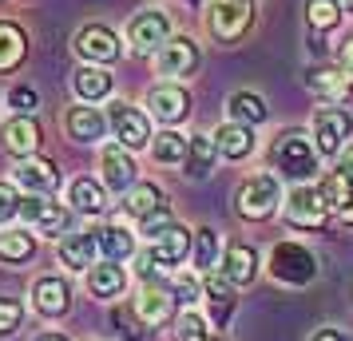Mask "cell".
<instances>
[{
	"label": "cell",
	"mask_w": 353,
	"mask_h": 341,
	"mask_svg": "<svg viewBox=\"0 0 353 341\" xmlns=\"http://www.w3.org/2000/svg\"><path fill=\"white\" fill-rule=\"evenodd\" d=\"M199 298V282L191 274H179V290H175V302H194Z\"/></svg>",
	"instance_id": "44"
},
{
	"label": "cell",
	"mask_w": 353,
	"mask_h": 341,
	"mask_svg": "<svg viewBox=\"0 0 353 341\" xmlns=\"http://www.w3.org/2000/svg\"><path fill=\"white\" fill-rule=\"evenodd\" d=\"M96 250H99V234L96 230H88V234H72L60 242V262H64L68 270H88L92 262H96Z\"/></svg>",
	"instance_id": "20"
},
{
	"label": "cell",
	"mask_w": 353,
	"mask_h": 341,
	"mask_svg": "<svg viewBox=\"0 0 353 341\" xmlns=\"http://www.w3.org/2000/svg\"><path fill=\"white\" fill-rule=\"evenodd\" d=\"M337 56H341V68L353 76V36H345V40H341V52H337Z\"/></svg>",
	"instance_id": "45"
},
{
	"label": "cell",
	"mask_w": 353,
	"mask_h": 341,
	"mask_svg": "<svg viewBox=\"0 0 353 341\" xmlns=\"http://www.w3.org/2000/svg\"><path fill=\"white\" fill-rule=\"evenodd\" d=\"M159 207H163V191L155 187V183H139V187L131 191V198H128V211L139 214V218L151 214V211H159Z\"/></svg>",
	"instance_id": "36"
},
{
	"label": "cell",
	"mask_w": 353,
	"mask_h": 341,
	"mask_svg": "<svg viewBox=\"0 0 353 341\" xmlns=\"http://www.w3.org/2000/svg\"><path fill=\"white\" fill-rule=\"evenodd\" d=\"M96 234H99V250L108 254V262H123L135 254V242H131V234L123 227H103Z\"/></svg>",
	"instance_id": "31"
},
{
	"label": "cell",
	"mask_w": 353,
	"mask_h": 341,
	"mask_svg": "<svg viewBox=\"0 0 353 341\" xmlns=\"http://www.w3.org/2000/svg\"><path fill=\"white\" fill-rule=\"evenodd\" d=\"M32 250H36V242L28 230H4L0 234V258L4 262H28Z\"/></svg>",
	"instance_id": "33"
},
{
	"label": "cell",
	"mask_w": 353,
	"mask_h": 341,
	"mask_svg": "<svg viewBox=\"0 0 353 341\" xmlns=\"http://www.w3.org/2000/svg\"><path fill=\"white\" fill-rule=\"evenodd\" d=\"M40 341H68V338H60V333H44Z\"/></svg>",
	"instance_id": "49"
},
{
	"label": "cell",
	"mask_w": 353,
	"mask_h": 341,
	"mask_svg": "<svg viewBox=\"0 0 353 341\" xmlns=\"http://www.w3.org/2000/svg\"><path fill=\"white\" fill-rule=\"evenodd\" d=\"M0 139H4V147H8L12 155L28 159V155H32L36 147H40V127H36V119H32V115H17L12 123H4Z\"/></svg>",
	"instance_id": "18"
},
{
	"label": "cell",
	"mask_w": 353,
	"mask_h": 341,
	"mask_svg": "<svg viewBox=\"0 0 353 341\" xmlns=\"http://www.w3.org/2000/svg\"><path fill=\"white\" fill-rule=\"evenodd\" d=\"M341 17V8H337V0H305V20H310V28H318V32H330Z\"/></svg>",
	"instance_id": "35"
},
{
	"label": "cell",
	"mask_w": 353,
	"mask_h": 341,
	"mask_svg": "<svg viewBox=\"0 0 353 341\" xmlns=\"http://www.w3.org/2000/svg\"><path fill=\"white\" fill-rule=\"evenodd\" d=\"M175 341H210V329L207 322L194 313V309H187V313H179L175 318V333H171Z\"/></svg>",
	"instance_id": "37"
},
{
	"label": "cell",
	"mask_w": 353,
	"mask_h": 341,
	"mask_svg": "<svg viewBox=\"0 0 353 341\" xmlns=\"http://www.w3.org/2000/svg\"><path fill=\"white\" fill-rule=\"evenodd\" d=\"M12 214H20V195H17V187L0 183V223L12 218Z\"/></svg>",
	"instance_id": "42"
},
{
	"label": "cell",
	"mask_w": 353,
	"mask_h": 341,
	"mask_svg": "<svg viewBox=\"0 0 353 341\" xmlns=\"http://www.w3.org/2000/svg\"><path fill=\"white\" fill-rule=\"evenodd\" d=\"M99 167H103V187H108V191L123 195V191L135 187V163H131V155L123 151V143H108L103 147Z\"/></svg>",
	"instance_id": "7"
},
{
	"label": "cell",
	"mask_w": 353,
	"mask_h": 341,
	"mask_svg": "<svg viewBox=\"0 0 353 341\" xmlns=\"http://www.w3.org/2000/svg\"><path fill=\"white\" fill-rule=\"evenodd\" d=\"M76 52H80L83 60H92V64H112V60H119V40H115L112 28L88 24V28L76 36Z\"/></svg>",
	"instance_id": "11"
},
{
	"label": "cell",
	"mask_w": 353,
	"mask_h": 341,
	"mask_svg": "<svg viewBox=\"0 0 353 341\" xmlns=\"http://www.w3.org/2000/svg\"><path fill=\"white\" fill-rule=\"evenodd\" d=\"M108 92H112V76L99 64H88V68L76 72V96H80L83 103H96V99H103Z\"/></svg>",
	"instance_id": "28"
},
{
	"label": "cell",
	"mask_w": 353,
	"mask_h": 341,
	"mask_svg": "<svg viewBox=\"0 0 353 341\" xmlns=\"http://www.w3.org/2000/svg\"><path fill=\"white\" fill-rule=\"evenodd\" d=\"M214 258H219V234L210 227L194 230V262H199V270H210Z\"/></svg>",
	"instance_id": "38"
},
{
	"label": "cell",
	"mask_w": 353,
	"mask_h": 341,
	"mask_svg": "<svg viewBox=\"0 0 353 341\" xmlns=\"http://www.w3.org/2000/svg\"><path fill=\"white\" fill-rule=\"evenodd\" d=\"M8 103L17 107V115H32V112H36V103H40V96H36L32 87H12Z\"/></svg>",
	"instance_id": "41"
},
{
	"label": "cell",
	"mask_w": 353,
	"mask_h": 341,
	"mask_svg": "<svg viewBox=\"0 0 353 341\" xmlns=\"http://www.w3.org/2000/svg\"><path fill=\"white\" fill-rule=\"evenodd\" d=\"M112 131L123 139V147L128 151H135V147H147V139H151V127H147V115L143 112H135L131 103H112Z\"/></svg>",
	"instance_id": "8"
},
{
	"label": "cell",
	"mask_w": 353,
	"mask_h": 341,
	"mask_svg": "<svg viewBox=\"0 0 353 341\" xmlns=\"http://www.w3.org/2000/svg\"><path fill=\"white\" fill-rule=\"evenodd\" d=\"M88 286H92L96 298H115V293H123V286H128V274H123L119 262H99V266H92V274H88Z\"/></svg>",
	"instance_id": "25"
},
{
	"label": "cell",
	"mask_w": 353,
	"mask_h": 341,
	"mask_svg": "<svg viewBox=\"0 0 353 341\" xmlns=\"http://www.w3.org/2000/svg\"><path fill=\"white\" fill-rule=\"evenodd\" d=\"M32 306L44 313V318H60L68 306H72V290H68V282L60 278H40L32 286Z\"/></svg>",
	"instance_id": "16"
},
{
	"label": "cell",
	"mask_w": 353,
	"mask_h": 341,
	"mask_svg": "<svg viewBox=\"0 0 353 341\" xmlns=\"http://www.w3.org/2000/svg\"><path fill=\"white\" fill-rule=\"evenodd\" d=\"M214 155H219V147H214V139H207V135H194L191 143H187V175L191 179H203L210 167H214Z\"/></svg>",
	"instance_id": "29"
},
{
	"label": "cell",
	"mask_w": 353,
	"mask_h": 341,
	"mask_svg": "<svg viewBox=\"0 0 353 341\" xmlns=\"http://www.w3.org/2000/svg\"><path fill=\"white\" fill-rule=\"evenodd\" d=\"M282 203V183L278 175H254L239 187V214L242 218H270L274 207Z\"/></svg>",
	"instance_id": "3"
},
{
	"label": "cell",
	"mask_w": 353,
	"mask_h": 341,
	"mask_svg": "<svg viewBox=\"0 0 353 341\" xmlns=\"http://www.w3.org/2000/svg\"><path fill=\"white\" fill-rule=\"evenodd\" d=\"M223 274L234 282V286H250L258 274V254H254V246H246V242H230L226 246V254H223Z\"/></svg>",
	"instance_id": "17"
},
{
	"label": "cell",
	"mask_w": 353,
	"mask_h": 341,
	"mask_svg": "<svg viewBox=\"0 0 353 341\" xmlns=\"http://www.w3.org/2000/svg\"><path fill=\"white\" fill-rule=\"evenodd\" d=\"M318 191H321V198H325V207H330V211H337L345 223H353V183L345 179V175H337V171H334Z\"/></svg>",
	"instance_id": "24"
},
{
	"label": "cell",
	"mask_w": 353,
	"mask_h": 341,
	"mask_svg": "<svg viewBox=\"0 0 353 341\" xmlns=\"http://www.w3.org/2000/svg\"><path fill=\"white\" fill-rule=\"evenodd\" d=\"M314 341H345V333H341V329H318Z\"/></svg>",
	"instance_id": "47"
},
{
	"label": "cell",
	"mask_w": 353,
	"mask_h": 341,
	"mask_svg": "<svg viewBox=\"0 0 353 341\" xmlns=\"http://www.w3.org/2000/svg\"><path fill=\"white\" fill-rule=\"evenodd\" d=\"M103 131H108V119H103L96 107H72V112H68V135H72V139L96 143V139H103Z\"/></svg>",
	"instance_id": "22"
},
{
	"label": "cell",
	"mask_w": 353,
	"mask_h": 341,
	"mask_svg": "<svg viewBox=\"0 0 353 341\" xmlns=\"http://www.w3.org/2000/svg\"><path fill=\"white\" fill-rule=\"evenodd\" d=\"M171 227V214H167V207H159V211H151V214H143V234H159V230H167Z\"/></svg>",
	"instance_id": "43"
},
{
	"label": "cell",
	"mask_w": 353,
	"mask_h": 341,
	"mask_svg": "<svg viewBox=\"0 0 353 341\" xmlns=\"http://www.w3.org/2000/svg\"><path fill=\"white\" fill-rule=\"evenodd\" d=\"M214 147L223 151L226 159H246L254 151V135H250V127H242V123H226L214 135Z\"/></svg>",
	"instance_id": "27"
},
{
	"label": "cell",
	"mask_w": 353,
	"mask_h": 341,
	"mask_svg": "<svg viewBox=\"0 0 353 341\" xmlns=\"http://www.w3.org/2000/svg\"><path fill=\"white\" fill-rule=\"evenodd\" d=\"M207 24L219 40L234 44V40H242V32L254 24V8H250V0H219V4L210 8Z\"/></svg>",
	"instance_id": "4"
},
{
	"label": "cell",
	"mask_w": 353,
	"mask_h": 341,
	"mask_svg": "<svg viewBox=\"0 0 353 341\" xmlns=\"http://www.w3.org/2000/svg\"><path fill=\"white\" fill-rule=\"evenodd\" d=\"M337 8H345V12H353V0H337Z\"/></svg>",
	"instance_id": "48"
},
{
	"label": "cell",
	"mask_w": 353,
	"mask_h": 341,
	"mask_svg": "<svg viewBox=\"0 0 353 341\" xmlns=\"http://www.w3.org/2000/svg\"><path fill=\"white\" fill-rule=\"evenodd\" d=\"M337 175H345V179L353 183V147L341 155V159H337Z\"/></svg>",
	"instance_id": "46"
},
{
	"label": "cell",
	"mask_w": 353,
	"mask_h": 341,
	"mask_svg": "<svg viewBox=\"0 0 353 341\" xmlns=\"http://www.w3.org/2000/svg\"><path fill=\"white\" fill-rule=\"evenodd\" d=\"M24 32H20L17 24H0V72H8V68H17L24 60Z\"/></svg>",
	"instance_id": "32"
},
{
	"label": "cell",
	"mask_w": 353,
	"mask_h": 341,
	"mask_svg": "<svg viewBox=\"0 0 353 341\" xmlns=\"http://www.w3.org/2000/svg\"><path fill=\"white\" fill-rule=\"evenodd\" d=\"M128 40H131V44H135L139 52L163 48V44L171 40V20L163 17V12H139V17L131 20Z\"/></svg>",
	"instance_id": "12"
},
{
	"label": "cell",
	"mask_w": 353,
	"mask_h": 341,
	"mask_svg": "<svg viewBox=\"0 0 353 341\" xmlns=\"http://www.w3.org/2000/svg\"><path fill=\"white\" fill-rule=\"evenodd\" d=\"M325 214H330V207H325V198H321L318 187H294V191H290L286 218L294 227H321Z\"/></svg>",
	"instance_id": "6"
},
{
	"label": "cell",
	"mask_w": 353,
	"mask_h": 341,
	"mask_svg": "<svg viewBox=\"0 0 353 341\" xmlns=\"http://www.w3.org/2000/svg\"><path fill=\"white\" fill-rule=\"evenodd\" d=\"M270 163L278 167L282 179H310L318 171V155H314V143L305 139L302 131H282L270 147Z\"/></svg>",
	"instance_id": "1"
},
{
	"label": "cell",
	"mask_w": 353,
	"mask_h": 341,
	"mask_svg": "<svg viewBox=\"0 0 353 341\" xmlns=\"http://www.w3.org/2000/svg\"><path fill=\"white\" fill-rule=\"evenodd\" d=\"M68 198H72V207L80 214H99L103 207H108V195H103V187L92 179H76L72 183V191H68Z\"/></svg>",
	"instance_id": "30"
},
{
	"label": "cell",
	"mask_w": 353,
	"mask_h": 341,
	"mask_svg": "<svg viewBox=\"0 0 353 341\" xmlns=\"http://www.w3.org/2000/svg\"><path fill=\"white\" fill-rule=\"evenodd\" d=\"M112 322L119 325V333H128V341H143L147 322L139 318V309H135V306H115L112 309Z\"/></svg>",
	"instance_id": "39"
},
{
	"label": "cell",
	"mask_w": 353,
	"mask_h": 341,
	"mask_svg": "<svg viewBox=\"0 0 353 341\" xmlns=\"http://www.w3.org/2000/svg\"><path fill=\"white\" fill-rule=\"evenodd\" d=\"M230 278L226 274H210L207 270V278H203V293H207V302H210V322L223 329L226 325V318H230V309H234V293H230Z\"/></svg>",
	"instance_id": "19"
},
{
	"label": "cell",
	"mask_w": 353,
	"mask_h": 341,
	"mask_svg": "<svg viewBox=\"0 0 353 341\" xmlns=\"http://www.w3.org/2000/svg\"><path fill=\"white\" fill-rule=\"evenodd\" d=\"M20 214H24V223L36 227L40 234H64L72 227V214L60 207V203H44V198H24L20 203Z\"/></svg>",
	"instance_id": "10"
},
{
	"label": "cell",
	"mask_w": 353,
	"mask_h": 341,
	"mask_svg": "<svg viewBox=\"0 0 353 341\" xmlns=\"http://www.w3.org/2000/svg\"><path fill=\"white\" fill-rule=\"evenodd\" d=\"M135 309H139V318L147 325H163L171 318V309H175V293L167 290V286H147L143 298L135 302Z\"/></svg>",
	"instance_id": "21"
},
{
	"label": "cell",
	"mask_w": 353,
	"mask_h": 341,
	"mask_svg": "<svg viewBox=\"0 0 353 341\" xmlns=\"http://www.w3.org/2000/svg\"><path fill=\"white\" fill-rule=\"evenodd\" d=\"M159 72L163 76H175V80H183V76H191L194 68H199V48H194L191 36H175V40H167L159 48Z\"/></svg>",
	"instance_id": "9"
},
{
	"label": "cell",
	"mask_w": 353,
	"mask_h": 341,
	"mask_svg": "<svg viewBox=\"0 0 353 341\" xmlns=\"http://www.w3.org/2000/svg\"><path fill=\"white\" fill-rule=\"evenodd\" d=\"M270 274L286 286H305L318 274V258L298 242H278L270 250Z\"/></svg>",
	"instance_id": "2"
},
{
	"label": "cell",
	"mask_w": 353,
	"mask_h": 341,
	"mask_svg": "<svg viewBox=\"0 0 353 341\" xmlns=\"http://www.w3.org/2000/svg\"><path fill=\"white\" fill-rule=\"evenodd\" d=\"M187 143H191V139L179 135V131H159L151 151H155V159L159 163H183L187 159Z\"/></svg>",
	"instance_id": "34"
},
{
	"label": "cell",
	"mask_w": 353,
	"mask_h": 341,
	"mask_svg": "<svg viewBox=\"0 0 353 341\" xmlns=\"http://www.w3.org/2000/svg\"><path fill=\"white\" fill-rule=\"evenodd\" d=\"M20 318H24L20 302H12V298H0V338H4V333H12V329L20 325Z\"/></svg>",
	"instance_id": "40"
},
{
	"label": "cell",
	"mask_w": 353,
	"mask_h": 341,
	"mask_svg": "<svg viewBox=\"0 0 353 341\" xmlns=\"http://www.w3.org/2000/svg\"><path fill=\"white\" fill-rule=\"evenodd\" d=\"M187 250H191V234L171 223L167 230H159V234L151 238V250H147V254L159 262V266H175V262L187 258Z\"/></svg>",
	"instance_id": "15"
},
{
	"label": "cell",
	"mask_w": 353,
	"mask_h": 341,
	"mask_svg": "<svg viewBox=\"0 0 353 341\" xmlns=\"http://www.w3.org/2000/svg\"><path fill=\"white\" fill-rule=\"evenodd\" d=\"M226 112H230V119L242 123V127L266 123V103H262V96H254V92H234L230 103H226Z\"/></svg>",
	"instance_id": "26"
},
{
	"label": "cell",
	"mask_w": 353,
	"mask_h": 341,
	"mask_svg": "<svg viewBox=\"0 0 353 341\" xmlns=\"http://www.w3.org/2000/svg\"><path fill=\"white\" fill-rule=\"evenodd\" d=\"M350 131H353L350 112H341V107H318V115H314V139H318L321 155H341V143L350 139Z\"/></svg>",
	"instance_id": "5"
},
{
	"label": "cell",
	"mask_w": 353,
	"mask_h": 341,
	"mask_svg": "<svg viewBox=\"0 0 353 341\" xmlns=\"http://www.w3.org/2000/svg\"><path fill=\"white\" fill-rule=\"evenodd\" d=\"M310 87H314L325 103H341V99H350V76L337 72V68H314V72H310Z\"/></svg>",
	"instance_id": "23"
},
{
	"label": "cell",
	"mask_w": 353,
	"mask_h": 341,
	"mask_svg": "<svg viewBox=\"0 0 353 341\" xmlns=\"http://www.w3.org/2000/svg\"><path fill=\"white\" fill-rule=\"evenodd\" d=\"M17 183L24 191H32V195H52L56 187H60V171H56V163L48 159H28L17 167Z\"/></svg>",
	"instance_id": "14"
},
{
	"label": "cell",
	"mask_w": 353,
	"mask_h": 341,
	"mask_svg": "<svg viewBox=\"0 0 353 341\" xmlns=\"http://www.w3.org/2000/svg\"><path fill=\"white\" fill-rule=\"evenodd\" d=\"M147 107H151V115L159 123H179L183 115L191 112V99H187V92L179 83H159V87L147 92Z\"/></svg>",
	"instance_id": "13"
}]
</instances>
